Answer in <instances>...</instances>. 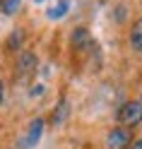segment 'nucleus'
Wrapping results in <instances>:
<instances>
[{"instance_id": "f257e3e1", "label": "nucleus", "mask_w": 142, "mask_h": 149, "mask_svg": "<svg viewBox=\"0 0 142 149\" xmlns=\"http://www.w3.org/2000/svg\"><path fill=\"white\" fill-rule=\"evenodd\" d=\"M118 123L123 127H137L142 123V101H125L118 111Z\"/></svg>"}, {"instance_id": "f03ea898", "label": "nucleus", "mask_w": 142, "mask_h": 149, "mask_svg": "<svg viewBox=\"0 0 142 149\" xmlns=\"http://www.w3.org/2000/svg\"><path fill=\"white\" fill-rule=\"evenodd\" d=\"M36 68H39V58H36V53L22 51L20 58H17V65H15V77L17 79H29L31 74L36 72Z\"/></svg>"}, {"instance_id": "7ed1b4c3", "label": "nucleus", "mask_w": 142, "mask_h": 149, "mask_svg": "<svg viewBox=\"0 0 142 149\" xmlns=\"http://www.w3.org/2000/svg\"><path fill=\"white\" fill-rule=\"evenodd\" d=\"M106 147L108 149H128L132 147V132H130V127H113L111 132L106 135Z\"/></svg>"}, {"instance_id": "20e7f679", "label": "nucleus", "mask_w": 142, "mask_h": 149, "mask_svg": "<svg viewBox=\"0 0 142 149\" xmlns=\"http://www.w3.org/2000/svg\"><path fill=\"white\" fill-rule=\"evenodd\" d=\"M43 118H34L31 123H29V130H27V135L20 139V149H31L36 142L41 139V135H43Z\"/></svg>"}, {"instance_id": "39448f33", "label": "nucleus", "mask_w": 142, "mask_h": 149, "mask_svg": "<svg viewBox=\"0 0 142 149\" xmlns=\"http://www.w3.org/2000/svg\"><path fill=\"white\" fill-rule=\"evenodd\" d=\"M70 43H72L75 51H87V48H92V36L84 26H77L70 36Z\"/></svg>"}, {"instance_id": "423d86ee", "label": "nucleus", "mask_w": 142, "mask_h": 149, "mask_svg": "<svg viewBox=\"0 0 142 149\" xmlns=\"http://www.w3.org/2000/svg\"><path fill=\"white\" fill-rule=\"evenodd\" d=\"M130 46L132 51L142 55V17L132 22V29H130Z\"/></svg>"}, {"instance_id": "0eeeda50", "label": "nucleus", "mask_w": 142, "mask_h": 149, "mask_svg": "<svg viewBox=\"0 0 142 149\" xmlns=\"http://www.w3.org/2000/svg\"><path fill=\"white\" fill-rule=\"evenodd\" d=\"M22 43H24V29H15L10 36H7L5 48L7 51H17V48H22Z\"/></svg>"}, {"instance_id": "6e6552de", "label": "nucleus", "mask_w": 142, "mask_h": 149, "mask_svg": "<svg viewBox=\"0 0 142 149\" xmlns=\"http://www.w3.org/2000/svg\"><path fill=\"white\" fill-rule=\"evenodd\" d=\"M68 113H70V106H68V101H60L58 106H55V111H53V125H63L65 123V118H68Z\"/></svg>"}, {"instance_id": "1a4fd4ad", "label": "nucleus", "mask_w": 142, "mask_h": 149, "mask_svg": "<svg viewBox=\"0 0 142 149\" xmlns=\"http://www.w3.org/2000/svg\"><path fill=\"white\" fill-rule=\"evenodd\" d=\"M65 12H68V0H60L53 10H48V19H60L65 17Z\"/></svg>"}, {"instance_id": "9d476101", "label": "nucleus", "mask_w": 142, "mask_h": 149, "mask_svg": "<svg viewBox=\"0 0 142 149\" xmlns=\"http://www.w3.org/2000/svg\"><path fill=\"white\" fill-rule=\"evenodd\" d=\"M20 5H22V0H5V5H3V12L12 17L17 10H20Z\"/></svg>"}, {"instance_id": "9b49d317", "label": "nucleus", "mask_w": 142, "mask_h": 149, "mask_svg": "<svg viewBox=\"0 0 142 149\" xmlns=\"http://www.w3.org/2000/svg\"><path fill=\"white\" fill-rule=\"evenodd\" d=\"M39 94H43V87L36 84V89H31V96H39Z\"/></svg>"}, {"instance_id": "f8f14e48", "label": "nucleus", "mask_w": 142, "mask_h": 149, "mask_svg": "<svg viewBox=\"0 0 142 149\" xmlns=\"http://www.w3.org/2000/svg\"><path fill=\"white\" fill-rule=\"evenodd\" d=\"M130 149H142V139H135V142H132V147Z\"/></svg>"}, {"instance_id": "ddd939ff", "label": "nucleus", "mask_w": 142, "mask_h": 149, "mask_svg": "<svg viewBox=\"0 0 142 149\" xmlns=\"http://www.w3.org/2000/svg\"><path fill=\"white\" fill-rule=\"evenodd\" d=\"M3 94H5V87H3V79H0V104H3Z\"/></svg>"}, {"instance_id": "4468645a", "label": "nucleus", "mask_w": 142, "mask_h": 149, "mask_svg": "<svg viewBox=\"0 0 142 149\" xmlns=\"http://www.w3.org/2000/svg\"><path fill=\"white\" fill-rule=\"evenodd\" d=\"M3 5H5V0H0V7H3Z\"/></svg>"}, {"instance_id": "2eb2a0df", "label": "nucleus", "mask_w": 142, "mask_h": 149, "mask_svg": "<svg viewBox=\"0 0 142 149\" xmlns=\"http://www.w3.org/2000/svg\"><path fill=\"white\" fill-rule=\"evenodd\" d=\"M140 101H142V99H140Z\"/></svg>"}]
</instances>
